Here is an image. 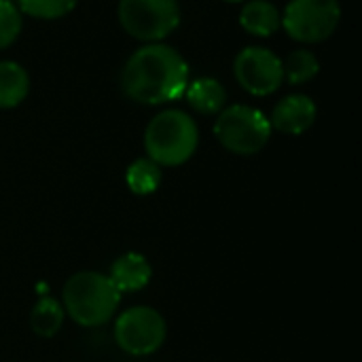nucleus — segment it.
<instances>
[{"label": "nucleus", "mask_w": 362, "mask_h": 362, "mask_svg": "<svg viewBox=\"0 0 362 362\" xmlns=\"http://www.w3.org/2000/svg\"><path fill=\"white\" fill-rule=\"evenodd\" d=\"M123 91L140 104H163L180 98L189 85V66L168 45H146L125 64Z\"/></svg>", "instance_id": "1"}, {"label": "nucleus", "mask_w": 362, "mask_h": 362, "mask_svg": "<svg viewBox=\"0 0 362 362\" xmlns=\"http://www.w3.org/2000/svg\"><path fill=\"white\" fill-rule=\"evenodd\" d=\"M121 303V293L108 276L81 272L64 286V312L81 327H100L112 318Z\"/></svg>", "instance_id": "2"}, {"label": "nucleus", "mask_w": 362, "mask_h": 362, "mask_svg": "<svg viewBox=\"0 0 362 362\" xmlns=\"http://www.w3.org/2000/svg\"><path fill=\"white\" fill-rule=\"evenodd\" d=\"M199 142L195 121L182 110H165L157 115L144 134L148 159L157 165H180L191 159Z\"/></svg>", "instance_id": "3"}, {"label": "nucleus", "mask_w": 362, "mask_h": 362, "mask_svg": "<svg viewBox=\"0 0 362 362\" xmlns=\"http://www.w3.org/2000/svg\"><path fill=\"white\" fill-rule=\"evenodd\" d=\"M214 134L227 151L235 155H255L269 142L272 123L261 110L235 104L218 112Z\"/></svg>", "instance_id": "4"}, {"label": "nucleus", "mask_w": 362, "mask_h": 362, "mask_svg": "<svg viewBox=\"0 0 362 362\" xmlns=\"http://www.w3.org/2000/svg\"><path fill=\"white\" fill-rule=\"evenodd\" d=\"M119 21L134 38L157 42L178 28L180 11L176 0H121Z\"/></svg>", "instance_id": "5"}, {"label": "nucleus", "mask_w": 362, "mask_h": 362, "mask_svg": "<svg viewBox=\"0 0 362 362\" xmlns=\"http://www.w3.org/2000/svg\"><path fill=\"white\" fill-rule=\"evenodd\" d=\"M339 19L337 0H291L280 25L299 42H320L337 30Z\"/></svg>", "instance_id": "6"}, {"label": "nucleus", "mask_w": 362, "mask_h": 362, "mask_svg": "<svg viewBox=\"0 0 362 362\" xmlns=\"http://www.w3.org/2000/svg\"><path fill=\"white\" fill-rule=\"evenodd\" d=\"M165 320L159 312L146 305L129 308L115 325V339L121 350L132 356H146L159 350L165 341Z\"/></svg>", "instance_id": "7"}, {"label": "nucleus", "mask_w": 362, "mask_h": 362, "mask_svg": "<svg viewBox=\"0 0 362 362\" xmlns=\"http://www.w3.org/2000/svg\"><path fill=\"white\" fill-rule=\"evenodd\" d=\"M233 72L238 83L252 95H269L284 81L282 59L263 47H248L240 51Z\"/></svg>", "instance_id": "8"}, {"label": "nucleus", "mask_w": 362, "mask_h": 362, "mask_svg": "<svg viewBox=\"0 0 362 362\" xmlns=\"http://www.w3.org/2000/svg\"><path fill=\"white\" fill-rule=\"evenodd\" d=\"M314 121H316V104L312 102V98L295 93V95H288L282 102H278L269 123H272V127H276L284 134L299 136V134L308 132L314 125Z\"/></svg>", "instance_id": "9"}, {"label": "nucleus", "mask_w": 362, "mask_h": 362, "mask_svg": "<svg viewBox=\"0 0 362 362\" xmlns=\"http://www.w3.org/2000/svg\"><path fill=\"white\" fill-rule=\"evenodd\" d=\"M151 265L142 255L127 252L115 261L108 278L119 293H134L151 282Z\"/></svg>", "instance_id": "10"}, {"label": "nucleus", "mask_w": 362, "mask_h": 362, "mask_svg": "<svg viewBox=\"0 0 362 362\" xmlns=\"http://www.w3.org/2000/svg\"><path fill=\"white\" fill-rule=\"evenodd\" d=\"M240 23L255 36H269L282 23V13L269 0H250L240 15Z\"/></svg>", "instance_id": "11"}, {"label": "nucleus", "mask_w": 362, "mask_h": 362, "mask_svg": "<svg viewBox=\"0 0 362 362\" xmlns=\"http://www.w3.org/2000/svg\"><path fill=\"white\" fill-rule=\"evenodd\" d=\"M187 102L193 106V110L202 115H214L221 112L227 100V93L223 85L216 78H195L185 89Z\"/></svg>", "instance_id": "12"}, {"label": "nucleus", "mask_w": 362, "mask_h": 362, "mask_svg": "<svg viewBox=\"0 0 362 362\" xmlns=\"http://www.w3.org/2000/svg\"><path fill=\"white\" fill-rule=\"evenodd\" d=\"M28 72L15 62H0V108H13L28 95Z\"/></svg>", "instance_id": "13"}, {"label": "nucleus", "mask_w": 362, "mask_h": 362, "mask_svg": "<svg viewBox=\"0 0 362 362\" xmlns=\"http://www.w3.org/2000/svg\"><path fill=\"white\" fill-rule=\"evenodd\" d=\"M62 322H64V308L55 299L42 297L32 308L30 325H32V329H34L36 335H40V337H53L62 329Z\"/></svg>", "instance_id": "14"}, {"label": "nucleus", "mask_w": 362, "mask_h": 362, "mask_svg": "<svg viewBox=\"0 0 362 362\" xmlns=\"http://www.w3.org/2000/svg\"><path fill=\"white\" fill-rule=\"evenodd\" d=\"M125 180L136 195H151L161 185V170L151 159H136L127 168Z\"/></svg>", "instance_id": "15"}, {"label": "nucleus", "mask_w": 362, "mask_h": 362, "mask_svg": "<svg viewBox=\"0 0 362 362\" xmlns=\"http://www.w3.org/2000/svg\"><path fill=\"white\" fill-rule=\"evenodd\" d=\"M320 66H318V59L312 51L308 49H299V51H293L286 62H282V72H284V78L293 85H301V83H308L312 81L316 74H318Z\"/></svg>", "instance_id": "16"}, {"label": "nucleus", "mask_w": 362, "mask_h": 362, "mask_svg": "<svg viewBox=\"0 0 362 362\" xmlns=\"http://www.w3.org/2000/svg\"><path fill=\"white\" fill-rule=\"evenodd\" d=\"M76 0H19L25 15L36 19H57L74 8Z\"/></svg>", "instance_id": "17"}, {"label": "nucleus", "mask_w": 362, "mask_h": 362, "mask_svg": "<svg viewBox=\"0 0 362 362\" xmlns=\"http://www.w3.org/2000/svg\"><path fill=\"white\" fill-rule=\"evenodd\" d=\"M21 32V13L19 8L8 2L0 0V49L8 47Z\"/></svg>", "instance_id": "18"}, {"label": "nucleus", "mask_w": 362, "mask_h": 362, "mask_svg": "<svg viewBox=\"0 0 362 362\" xmlns=\"http://www.w3.org/2000/svg\"><path fill=\"white\" fill-rule=\"evenodd\" d=\"M227 2H242V0H227Z\"/></svg>", "instance_id": "19"}]
</instances>
